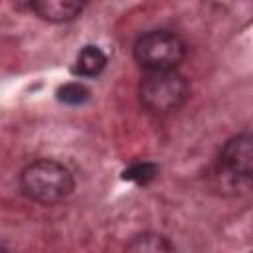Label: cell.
<instances>
[{
	"label": "cell",
	"mask_w": 253,
	"mask_h": 253,
	"mask_svg": "<svg viewBox=\"0 0 253 253\" xmlns=\"http://www.w3.org/2000/svg\"><path fill=\"white\" fill-rule=\"evenodd\" d=\"M105 63H107V57H105V53H103L99 47H95V45H85V47L81 49L79 57H77L75 73L91 77V75H97V73L105 67Z\"/></svg>",
	"instance_id": "cell-7"
},
{
	"label": "cell",
	"mask_w": 253,
	"mask_h": 253,
	"mask_svg": "<svg viewBox=\"0 0 253 253\" xmlns=\"http://www.w3.org/2000/svg\"><path fill=\"white\" fill-rule=\"evenodd\" d=\"M24 194L42 204H55L65 200L73 190V178L65 166L55 160H36L20 174Z\"/></svg>",
	"instance_id": "cell-1"
},
{
	"label": "cell",
	"mask_w": 253,
	"mask_h": 253,
	"mask_svg": "<svg viewBox=\"0 0 253 253\" xmlns=\"http://www.w3.org/2000/svg\"><path fill=\"white\" fill-rule=\"evenodd\" d=\"M156 174H158V166H156V164H152V162H140V164H134V166L126 168V170L123 172V178H125V180H130V182L146 184V182H150Z\"/></svg>",
	"instance_id": "cell-8"
},
{
	"label": "cell",
	"mask_w": 253,
	"mask_h": 253,
	"mask_svg": "<svg viewBox=\"0 0 253 253\" xmlns=\"http://www.w3.org/2000/svg\"><path fill=\"white\" fill-rule=\"evenodd\" d=\"M138 95L142 105L152 113H170L188 99V81L172 71H150L142 77Z\"/></svg>",
	"instance_id": "cell-2"
},
{
	"label": "cell",
	"mask_w": 253,
	"mask_h": 253,
	"mask_svg": "<svg viewBox=\"0 0 253 253\" xmlns=\"http://www.w3.org/2000/svg\"><path fill=\"white\" fill-rule=\"evenodd\" d=\"M32 10L40 18L59 24V22L75 20L81 14L83 4L73 2V0H36V2H32Z\"/></svg>",
	"instance_id": "cell-5"
},
{
	"label": "cell",
	"mask_w": 253,
	"mask_h": 253,
	"mask_svg": "<svg viewBox=\"0 0 253 253\" xmlns=\"http://www.w3.org/2000/svg\"><path fill=\"white\" fill-rule=\"evenodd\" d=\"M134 57L150 71H172L186 57V43L172 32H148L136 40Z\"/></svg>",
	"instance_id": "cell-3"
},
{
	"label": "cell",
	"mask_w": 253,
	"mask_h": 253,
	"mask_svg": "<svg viewBox=\"0 0 253 253\" xmlns=\"http://www.w3.org/2000/svg\"><path fill=\"white\" fill-rule=\"evenodd\" d=\"M87 97H89V89L81 83H67L57 89V99L63 103H69V105H79V103L87 101Z\"/></svg>",
	"instance_id": "cell-9"
},
{
	"label": "cell",
	"mask_w": 253,
	"mask_h": 253,
	"mask_svg": "<svg viewBox=\"0 0 253 253\" xmlns=\"http://www.w3.org/2000/svg\"><path fill=\"white\" fill-rule=\"evenodd\" d=\"M221 164L239 176H253V136L239 134L221 148Z\"/></svg>",
	"instance_id": "cell-4"
},
{
	"label": "cell",
	"mask_w": 253,
	"mask_h": 253,
	"mask_svg": "<svg viewBox=\"0 0 253 253\" xmlns=\"http://www.w3.org/2000/svg\"><path fill=\"white\" fill-rule=\"evenodd\" d=\"M125 253H174V247L160 233H142L126 245Z\"/></svg>",
	"instance_id": "cell-6"
}]
</instances>
